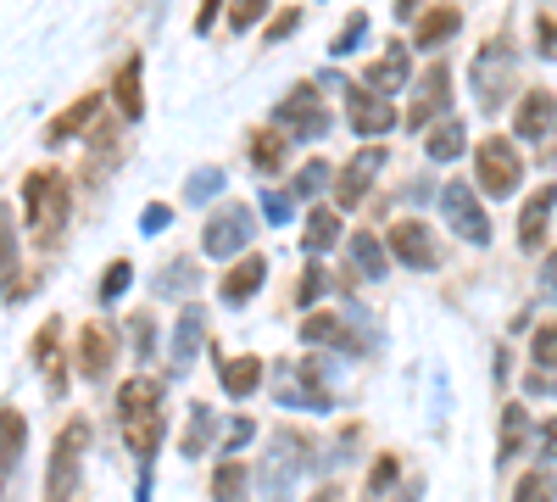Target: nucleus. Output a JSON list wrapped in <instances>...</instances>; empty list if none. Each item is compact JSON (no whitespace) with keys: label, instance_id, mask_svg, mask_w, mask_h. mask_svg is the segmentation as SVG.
Returning a JSON list of instances; mask_svg holds the SVG:
<instances>
[{"label":"nucleus","instance_id":"obj_1","mask_svg":"<svg viewBox=\"0 0 557 502\" xmlns=\"http://www.w3.org/2000/svg\"><path fill=\"white\" fill-rule=\"evenodd\" d=\"M23 212L34 223V235L45 246H57V235L67 230V212H73V185L62 168H34L23 179Z\"/></svg>","mask_w":557,"mask_h":502},{"label":"nucleus","instance_id":"obj_2","mask_svg":"<svg viewBox=\"0 0 557 502\" xmlns=\"http://www.w3.org/2000/svg\"><path fill=\"white\" fill-rule=\"evenodd\" d=\"M474 179H480V191L507 201L519 185H524V157L519 146L507 140V134H485V140L474 146Z\"/></svg>","mask_w":557,"mask_h":502},{"label":"nucleus","instance_id":"obj_3","mask_svg":"<svg viewBox=\"0 0 557 502\" xmlns=\"http://www.w3.org/2000/svg\"><path fill=\"white\" fill-rule=\"evenodd\" d=\"M84 446H89V419H67L57 436V452H51V469H45V502H67L78 491Z\"/></svg>","mask_w":557,"mask_h":502},{"label":"nucleus","instance_id":"obj_4","mask_svg":"<svg viewBox=\"0 0 557 502\" xmlns=\"http://www.w3.org/2000/svg\"><path fill=\"white\" fill-rule=\"evenodd\" d=\"M251 235H257V212L246 201H223L201 230V252L207 257H246Z\"/></svg>","mask_w":557,"mask_h":502},{"label":"nucleus","instance_id":"obj_5","mask_svg":"<svg viewBox=\"0 0 557 502\" xmlns=\"http://www.w3.org/2000/svg\"><path fill=\"white\" fill-rule=\"evenodd\" d=\"M469 78H474V101L485 112H496L507 101V89H513V45H507V39H485L474 68H469Z\"/></svg>","mask_w":557,"mask_h":502},{"label":"nucleus","instance_id":"obj_6","mask_svg":"<svg viewBox=\"0 0 557 502\" xmlns=\"http://www.w3.org/2000/svg\"><path fill=\"white\" fill-rule=\"evenodd\" d=\"M307 458H312V436H307V430H290V425H285V430L268 441V469H262V475H268V486H273V502H285V486L307 469Z\"/></svg>","mask_w":557,"mask_h":502},{"label":"nucleus","instance_id":"obj_7","mask_svg":"<svg viewBox=\"0 0 557 502\" xmlns=\"http://www.w3.org/2000/svg\"><path fill=\"white\" fill-rule=\"evenodd\" d=\"M278 123H285V134H301V140H318L323 128H330V107H323V89L312 78L290 84V96L278 101Z\"/></svg>","mask_w":557,"mask_h":502},{"label":"nucleus","instance_id":"obj_8","mask_svg":"<svg viewBox=\"0 0 557 502\" xmlns=\"http://www.w3.org/2000/svg\"><path fill=\"white\" fill-rule=\"evenodd\" d=\"M441 212L469 246H491V218H485L480 196L469 191V179H451V185L441 191Z\"/></svg>","mask_w":557,"mask_h":502},{"label":"nucleus","instance_id":"obj_9","mask_svg":"<svg viewBox=\"0 0 557 502\" xmlns=\"http://www.w3.org/2000/svg\"><path fill=\"white\" fill-rule=\"evenodd\" d=\"M346 123L362 140H374V134L396 128V107H391V96H374L362 78H346Z\"/></svg>","mask_w":557,"mask_h":502},{"label":"nucleus","instance_id":"obj_10","mask_svg":"<svg viewBox=\"0 0 557 502\" xmlns=\"http://www.w3.org/2000/svg\"><path fill=\"white\" fill-rule=\"evenodd\" d=\"M385 246H391V257H396V262H407V268H418V273L441 268L435 235H430L418 218H396V223H391V235H385Z\"/></svg>","mask_w":557,"mask_h":502},{"label":"nucleus","instance_id":"obj_11","mask_svg":"<svg viewBox=\"0 0 557 502\" xmlns=\"http://www.w3.org/2000/svg\"><path fill=\"white\" fill-rule=\"evenodd\" d=\"M446 107H451V68L435 62L424 73V84H418V101L407 107V123L412 128H441L446 123Z\"/></svg>","mask_w":557,"mask_h":502},{"label":"nucleus","instance_id":"obj_12","mask_svg":"<svg viewBox=\"0 0 557 502\" xmlns=\"http://www.w3.org/2000/svg\"><path fill=\"white\" fill-rule=\"evenodd\" d=\"M362 84L374 89V96H396V89H407L412 84V51H407V39H391L385 51L368 62Z\"/></svg>","mask_w":557,"mask_h":502},{"label":"nucleus","instance_id":"obj_13","mask_svg":"<svg viewBox=\"0 0 557 502\" xmlns=\"http://www.w3.org/2000/svg\"><path fill=\"white\" fill-rule=\"evenodd\" d=\"M112 363H117V330L96 318V325L78 330V375L84 380H107Z\"/></svg>","mask_w":557,"mask_h":502},{"label":"nucleus","instance_id":"obj_14","mask_svg":"<svg viewBox=\"0 0 557 502\" xmlns=\"http://www.w3.org/2000/svg\"><path fill=\"white\" fill-rule=\"evenodd\" d=\"M380 168H385V146H362L335 179V207H357L368 196V185L380 179Z\"/></svg>","mask_w":557,"mask_h":502},{"label":"nucleus","instance_id":"obj_15","mask_svg":"<svg viewBox=\"0 0 557 502\" xmlns=\"http://www.w3.org/2000/svg\"><path fill=\"white\" fill-rule=\"evenodd\" d=\"M101 107H107L101 89H84V96H78L73 107H62L51 123H45V146H62V140H73V134H84L89 123L101 118Z\"/></svg>","mask_w":557,"mask_h":502},{"label":"nucleus","instance_id":"obj_16","mask_svg":"<svg viewBox=\"0 0 557 502\" xmlns=\"http://www.w3.org/2000/svg\"><path fill=\"white\" fill-rule=\"evenodd\" d=\"M278 402L285 407H330L335 396H330V385L318 380L312 363H296V369L285 363V375H278Z\"/></svg>","mask_w":557,"mask_h":502},{"label":"nucleus","instance_id":"obj_17","mask_svg":"<svg viewBox=\"0 0 557 502\" xmlns=\"http://www.w3.org/2000/svg\"><path fill=\"white\" fill-rule=\"evenodd\" d=\"M557 123V96L552 89H524V101L513 107V134L519 140H546V128Z\"/></svg>","mask_w":557,"mask_h":502},{"label":"nucleus","instance_id":"obj_18","mask_svg":"<svg viewBox=\"0 0 557 502\" xmlns=\"http://www.w3.org/2000/svg\"><path fill=\"white\" fill-rule=\"evenodd\" d=\"M262 280H268V257L262 252H246L235 268L223 273V285H218V296L228 302V307H240V302H251L257 291H262Z\"/></svg>","mask_w":557,"mask_h":502},{"label":"nucleus","instance_id":"obj_19","mask_svg":"<svg viewBox=\"0 0 557 502\" xmlns=\"http://www.w3.org/2000/svg\"><path fill=\"white\" fill-rule=\"evenodd\" d=\"M112 101H117V112L128 123L146 118V62H139V57H123V68L112 78Z\"/></svg>","mask_w":557,"mask_h":502},{"label":"nucleus","instance_id":"obj_20","mask_svg":"<svg viewBox=\"0 0 557 502\" xmlns=\"http://www.w3.org/2000/svg\"><path fill=\"white\" fill-rule=\"evenodd\" d=\"M552 212H557V185H541V191H530V196H524V207H519V241H524L530 252L546 241Z\"/></svg>","mask_w":557,"mask_h":502},{"label":"nucleus","instance_id":"obj_21","mask_svg":"<svg viewBox=\"0 0 557 502\" xmlns=\"http://www.w3.org/2000/svg\"><path fill=\"white\" fill-rule=\"evenodd\" d=\"M262 357L257 352H246V357H223L218 363V380H223V396H235V402H246V396H257V385H262Z\"/></svg>","mask_w":557,"mask_h":502},{"label":"nucleus","instance_id":"obj_22","mask_svg":"<svg viewBox=\"0 0 557 502\" xmlns=\"http://www.w3.org/2000/svg\"><path fill=\"white\" fill-rule=\"evenodd\" d=\"M162 407H151V414H123V441H128V452L139 464H151V452L162 446Z\"/></svg>","mask_w":557,"mask_h":502},{"label":"nucleus","instance_id":"obj_23","mask_svg":"<svg viewBox=\"0 0 557 502\" xmlns=\"http://www.w3.org/2000/svg\"><path fill=\"white\" fill-rule=\"evenodd\" d=\"M246 151H251L257 173H285V162H290V134H285V128H251Z\"/></svg>","mask_w":557,"mask_h":502},{"label":"nucleus","instance_id":"obj_24","mask_svg":"<svg viewBox=\"0 0 557 502\" xmlns=\"http://www.w3.org/2000/svg\"><path fill=\"white\" fill-rule=\"evenodd\" d=\"M457 28H462V12H457V7H430L424 17L412 23V45H424V51H435V45L457 39Z\"/></svg>","mask_w":557,"mask_h":502},{"label":"nucleus","instance_id":"obj_25","mask_svg":"<svg viewBox=\"0 0 557 502\" xmlns=\"http://www.w3.org/2000/svg\"><path fill=\"white\" fill-rule=\"evenodd\" d=\"M335 241H341L335 207H312L307 223H301V252H307V257H323V252H335Z\"/></svg>","mask_w":557,"mask_h":502},{"label":"nucleus","instance_id":"obj_26","mask_svg":"<svg viewBox=\"0 0 557 502\" xmlns=\"http://www.w3.org/2000/svg\"><path fill=\"white\" fill-rule=\"evenodd\" d=\"M201 335H207V307H201V302H190V307L178 313V330H173V369H184V363L196 357Z\"/></svg>","mask_w":557,"mask_h":502},{"label":"nucleus","instance_id":"obj_27","mask_svg":"<svg viewBox=\"0 0 557 502\" xmlns=\"http://www.w3.org/2000/svg\"><path fill=\"white\" fill-rule=\"evenodd\" d=\"M23 446H28V419L17 414V407H7V414H0V464H7V486L17 480Z\"/></svg>","mask_w":557,"mask_h":502},{"label":"nucleus","instance_id":"obj_28","mask_svg":"<svg viewBox=\"0 0 557 502\" xmlns=\"http://www.w3.org/2000/svg\"><path fill=\"white\" fill-rule=\"evenodd\" d=\"M301 341L307 346H346V352H357V341L341 325V313H307L301 318Z\"/></svg>","mask_w":557,"mask_h":502},{"label":"nucleus","instance_id":"obj_29","mask_svg":"<svg viewBox=\"0 0 557 502\" xmlns=\"http://www.w3.org/2000/svg\"><path fill=\"white\" fill-rule=\"evenodd\" d=\"M162 380H151V375H134V380H123L117 385V414H151V407H162Z\"/></svg>","mask_w":557,"mask_h":502},{"label":"nucleus","instance_id":"obj_30","mask_svg":"<svg viewBox=\"0 0 557 502\" xmlns=\"http://www.w3.org/2000/svg\"><path fill=\"white\" fill-rule=\"evenodd\" d=\"M212 502H251V475H246L240 458L218 464V475H212Z\"/></svg>","mask_w":557,"mask_h":502},{"label":"nucleus","instance_id":"obj_31","mask_svg":"<svg viewBox=\"0 0 557 502\" xmlns=\"http://www.w3.org/2000/svg\"><path fill=\"white\" fill-rule=\"evenodd\" d=\"M212 430H218V414L212 407H190V425H184V458H201V452L212 446Z\"/></svg>","mask_w":557,"mask_h":502},{"label":"nucleus","instance_id":"obj_32","mask_svg":"<svg viewBox=\"0 0 557 502\" xmlns=\"http://www.w3.org/2000/svg\"><path fill=\"white\" fill-rule=\"evenodd\" d=\"M524 446H530V419H524L519 402H507L502 407V464L513 458V452H524Z\"/></svg>","mask_w":557,"mask_h":502},{"label":"nucleus","instance_id":"obj_33","mask_svg":"<svg viewBox=\"0 0 557 502\" xmlns=\"http://www.w3.org/2000/svg\"><path fill=\"white\" fill-rule=\"evenodd\" d=\"M351 262H357V273H368V280H380V273H385V246H380L374 230L351 235Z\"/></svg>","mask_w":557,"mask_h":502},{"label":"nucleus","instance_id":"obj_34","mask_svg":"<svg viewBox=\"0 0 557 502\" xmlns=\"http://www.w3.org/2000/svg\"><path fill=\"white\" fill-rule=\"evenodd\" d=\"M462 146H469V134H462V123H441V128H430V140H424V151H430V162H451V157H462Z\"/></svg>","mask_w":557,"mask_h":502},{"label":"nucleus","instance_id":"obj_35","mask_svg":"<svg viewBox=\"0 0 557 502\" xmlns=\"http://www.w3.org/2000/svg\"><path fill=\"white\" fill-rule=\"evenodd\" d=\"M513 502H557V475H552V469H530V475L513 486Z\"/></svg>","mask_w":557,"mask_h":502},{"label":"nucleus","instance_id":"obj_36","mask_svg":"<svg viewBox=\"0 0 557 502\" xmlns=\"http://www.w3.org/2000/svg\"><path fill=\"white\" fill-rule=\"evenodd\" d=\"M530 357L541 363V369H557V318H546V325L530 335Z\"/></svg>","mask_w":557,"mask_h":502},{"label":"nucleus","instance_id":"obj_37","mask_svg":"<svg viewBox=\"0 0 557 502\" xmlns=\"http://www.w3.org/2000/svg\"><path fill=\"white\" fill-rule=\"evenodd\" d=\"M190 285H196V262L178 257V262L162 273V280H157V296H178V291H190Z\"/></svg>","mask_w":557,"mask_h":502},{"label":"nucleus","instance_id":"obj_38","mask_svg":"<svg viewBox=\"0 0 557 502\" xmlns=\"http://www.w3.org/2000/svg\"><path fill=\"white\" fill-rule=\"evenodd\" d=\"M262 17H268V0H228V28H235V34L257 28Z\"/></svg>","mask_w":557,"mask_h":502},{"label":"nucleus","instance_id":"obj_39","mask_svg":"<svg viewBox=\"0 0 557 502\" xmlns=\"http://www.w3.org/2000/svg\"><path fill=\"white\" fill-rule=\"evenodd\" d=\"M362 34H368V12H351V17L341 23V34L330 39V51H335V57H346V51H357V45H362Z\"/></svg>","mask_w":557,"mask_h":502},{"label":"nucleus","instance_id":"obj_40","mask_svg":"<svg viewBox=\"0 0 557 502\" xmlns=\"http://www.w3.org/2000/svg\"><path fill=\"white\" fill-rule=\"evenodd\" d=\"M128 285H134V268H128V262H123V257H117V262H112V268H107V273H101V302H107V307H112V302H117V296H123V291H128Z\"/></svg>","mask_w":557,"mask_h":502},{"label":"nucleus","instance_id":"obj_41","mask_svg":"<svg viewBox=\"0 0 557 502\" xmlns=\"http://www.w3.org/2000/svg\"><path fill=\"white\" fill-rule=\"evenodd\" d=\"M323 185H330V162H307L301 173H296V185H290V196H312V191H323Z\"/></svg>","mask_w":557,"mask_h":502},{"label":"nucleus","instance_id":"obj_42","mask_svg":"<svg viewBox=\"0 0 557 502\" xmlns=\"http://www.w3.org/2000/svg\"><path fill=\"white\" fill-rule=\"evenodd\" d=\"M128 341H134V357H151V352H157V325H151V313H139L134 325H128Z\"/></svg>","mask_w":557,"mask_h":502},{"label":"nucleus","instance_id":"obj_43","mask_svg":"<svg viewBox=\"0 0 557 502\" xmlns=\"http://www.w3.org/2000/svg\"><path fill=\"white\" fill-rule=\"evenodd\" d=\"M323 285H330V280H323V268H318V262H307V273H301V291H296V307H312V302L323 296Z\"/></svg>","mask_w":557,"mask_h":502},{"label":"nucleus","instance_id":"obj_44","mask_svg":"<svg viewBox=\"0 0 557 502\" xmlns=\"http://www.w3.org/2000/svg\"><path fill=\"white\" fill-rule=\"evenodd\" d=\"M396 480V458H374V469H368V497H385Z\"/></svg>","mask_w":557,"mask_h":502},{"label":"nucleus","instance_id":"obj_45","mask_svg":"<svg viewBox=\"0 0 557 502\" xmlns=\"http://www.w3.org/2000/svg\"><path fill=\"white\" fill-rule=\"evenodd\" d=\"M223 191V173L218 168H201L196 179H190V201H207V196H218Z\"/></svg>","mask_w":557,"mask_h":502},{"label":"nucleus","instance_id":"obj_46","mask_svg":"<svg viewBox=\"0 0 557 502\" xmlns=\"http://www.w3.org/2000/svg\"><path fill=\"white\" fill-rule=\"evenodd\" d=\"M290 207H296V196H285V191H268V196H262L268 223H290Z\"/></svg>","mask_w":557,"mask_h":502},{"label":"nucleus","instance_id":"obj_47","mask_svg":"<svg viewBox=\"0 0 557 502\" xmlns=\"http://www.w3.org/2000/svg\"><path fill=\"white\" fill-rule=\"evenodd\" d=\"M168 223H173V212H168L162 201H151V207H146V218H139V230H146V235H162Z\"/></svg>","mask_w":557,"mask_h":502},{"label":"nucleus","instance_id":"obj_48","mask_svg":"<svg viewBox=\"0 0 557 502\" xmlns=\"http://www.w3.org/2000/svg\"><path fill=\"white\" fill-rule=\"evenodd\" d=\"M296 23H301V12H296V7H285V12H273V17H268V39H285V34H290Z\"/></svg>","mask_w":557,"mask_h":502},{"label":"nucleus","instance_id":"obj_49","mask_svg":"<svg viewBox=\"0 0 557 502\" xmlns=\"http://www.w3.org/2000/svg\"><path fill=\"white\" fill-rule=\"evenodd\" d=\"M251 436H257V425H251V414H246V419H235V425H228V441H223V446H246Z\"/></svg>","mask_w":557,"mask_h":502},{"label":"nucleus","instance_id":"obj_50","mask_svg":"<svg viewBox=\"0 0 557 502\" xmlns=\"http://www.w3.org/2000/svg\"><path fill=\"white\" fill-rule=\"evenodd\" d=\"M541 452H546V458L557 464V414H552V419L541 425Z\"/></svg>","mask_w":557,"mask_h":502},{"label":"nucleus","instance_id":"obj_51","mask_svg":"<svg viewBox=\"0 0 557 502\" xmlns=\"http://www.w3.org/2000/svg\"><path fill=\"white\" fill-rule=\"evenodd\" d=\"M541 57H557V23L541 17Z\"/></svg>","mask_w":557,"mask_h":502},{"label":"nucleus","instance_id":"obj_52","mask_svg":"<svg viewBox=\"0 0 557 502\" xmlns=\"http://www.w3.org/2000/svg\"><path fill=\"white\" fill-rule=\"evenodd\" d=\"M541 291H546V296H557V252L541 262Z\"/></svg>","mask_w":557,"mask_h":502},{"label":"nucleus","instance_id":"obj_53","mask_svg":"<svg viewBox=\"0 0 557 502\" xmlns=\"http://www.w3.org/2000/svg\"><path fill=\"white\" fill-rule=\"evenodd\" d=\"M218 7H223V0H201V12H196V34H207V28H212Z\"/></svg>","mask_w":557,"mask_h":502},{"label":"nucleus","instance_id":"obj_54","mask_svg":"<svg viewBox=\"0 0 557 502\" xmlns=\"http://www.w3.org/2000/svg\"><path fill=\"white\" fill-rule=\"evenodd\" d=\"M396 17H412V23H418L424 12H418V0H396Z\"/></svg>","mask_w":557,"mask_h":502},{"label":"nucleus","instance_id":"obj_55","mask_svg":"<svg viewBox=\"0 0 557 502\" xmlns=\"http://www.w3.org/2000/svg\"><path fill=\"white\" fill-rule=\"evenodd\" d=\"M312 502H341V486H323V491H318Z\"/></svg>","mask_w":557,"mask_h":502},{"label":"nucleus","instance_id":"obj_56","mask_svg":"<svg viewBox=\"0 0 557 502\" xmlns=\"http://www.w3.org/2000/svg\"><path fill=\"white\" fill-rule=\"evenodd\" d=\"M552 128H557V123H552ZM552 162H557V140H552Z\"/></svg>","mask_w":557,"mask_h":502}]
</instances>
